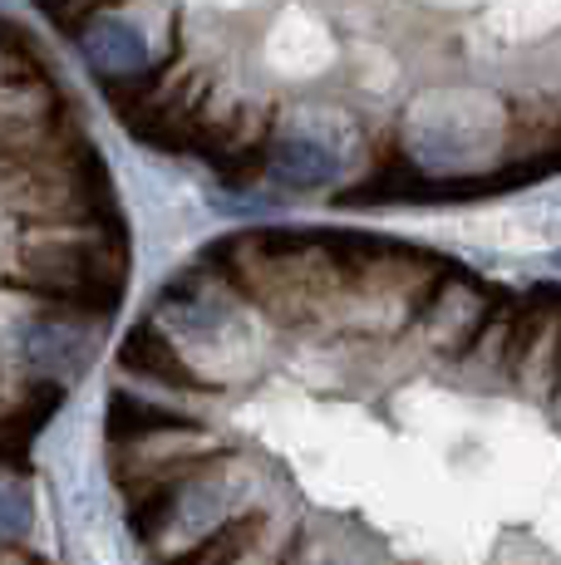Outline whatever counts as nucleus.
<instances>
[{
	"label": "nucleus",
	"mask_w": 561,
	"mask_h": 565,
	"mask_svg": "<svg viewBox=\"0 0 561 565\" xmlns=\"http://www.w3.org/2000/svg\"><path fill=\"white\" fill-rule=\"evenodd\" d=\"M502 108L488 94H428L414 108V143L434 162L478 158L498 143Z\"/></svg>",
	"instance_id": "f257e3e1"
},
{
	"label": "nucleus",
	"mask_w": 561,
	"mask_h": 565,
	"mask_svg": "<svg viewBox=\"0 0 561 565\" xmlns=\"http://www.w3.org/2000/svg\"><path fill=\"white\" fill-rule=\"evenodd\" d=\"M266 64L280 79H316L336 64V35L306 10H286L266 35Z\"/></svg>",
	"instance_id": "f03ea898"
},
{
	"label": "nucleus",
	"mask_w": 561,
	"mask_h": 565,
	"mask_svg": "<svg viewBox=\"0 0 561 565\" xmlns=\"http://www.w3.org/2000/svg\"><path fill=\"white\" fill-rule=\"evenodd\" d=\"M262 536H266V512L262 507H252V512H232V516H222L202 541L182 546L178 556H168L163 565H242L256 551V541Z\"/></svg>",
	"instance_id": "7ed1b4c3"
},
{
	"label": "nucleus",
	"mask_w": 561,
	"mask_h": 565,
	"mask_svg": "<svg viewBox=\"0 0 561 565\" xmlns=\"http://www.w3.org/2000/svg\"><path fill=\"white\" fill-rule=\"evenodd\" d=\"M134 374L144 379H158V384H172V388H202V379L192 374V364L182 360V350L168 340L158 324H138L134 334L124 340V354H118Z\"/></svg>",
	"instance_id": "20e7f679"
},
{
	"label": "nucleus",
	"mask_w": 561,
	"mask_h": 565,
	"mask_svg": "<svg viewBox=\"0 0 561 565\" xmlns=\"http://www.w3.org/2000/svg\"><path fill=\"white\" fill-rule=\"evenodd\" d=\"M104 423H109V448H128V443H148V438H163V433L198 428V423L178 418V413H168L158 404H144L134 394H114Z\"/></svg>",
	"instance_id": "39448f33"
},
{
	"label": "nucleus",
	"mask_w": 561,
	"mask_h": 565,
	"mask_svg": "<svg viewBox=\"0 0 561 565\" xmlns=\"http://www.w3.org/2000/svg\"><path fill=\"white\" fill-rule=\"evenodd\" d=\"M561 25V0H493V30L502 40H542Z\"/></svg>",
	"instance_id": "423d86ee"
},
{
	"label": "nucleus",
	"mask_w": 561,
	"mask_h": 565,
	"mask_svg": "<svg viewBox=\"0 0 561 565\" xmlns=\"http://www.w3.org/2000/svg\"><path fill=\"white\" fill-rule=\"evenodd\" d=\"M35 521V502H30V487L15 477H0V541H20Z\"/></svg>",
	"instance_id": "0eeeda50"
},
{
	"label": "nucleus",
	"mask_w": 561,
	"mask_h": 565,
	"mask_svg": "<svg viewBox=\"0 0 561 565\" xmlns=\"http://www.w3.org/2000/svg\"><path fill=\"white\" fill-rule=\"evenodd\" d=\"M0 565H50V561H40L35 551H25V546H0Z\"/></svg>",
	"instance_id": "6e6552de"
},
{
	"label": "nucleus",
	"mask_w": 561,
	"mask_h": 565,
	"mask_svg": "<svg viewBox=\"0 0 561 565\" xmlns=\"http://www.w3.org/2000/svg\"><path fill=\"white\" fill-rule=\"evenodd\" d=\"M434 6H478V0H434Z\"/></svg>",
	"instance_id": "1a4fd4ad"
},
{
	"label": "nucleus",
	"mask_w": 561,
	"mask_h": 565,
	"mask_svg": "<svg viewBox=\"0 0 561 565\" xmlns=\"http://www.w3.org/2000/svg\"><path fill=\"white\" fill-rule=\"evenodd\" d=\"M202 6H242V0H202Z\"/></svg>",
	"instance_id": "9d476101"
}]
</instances>
